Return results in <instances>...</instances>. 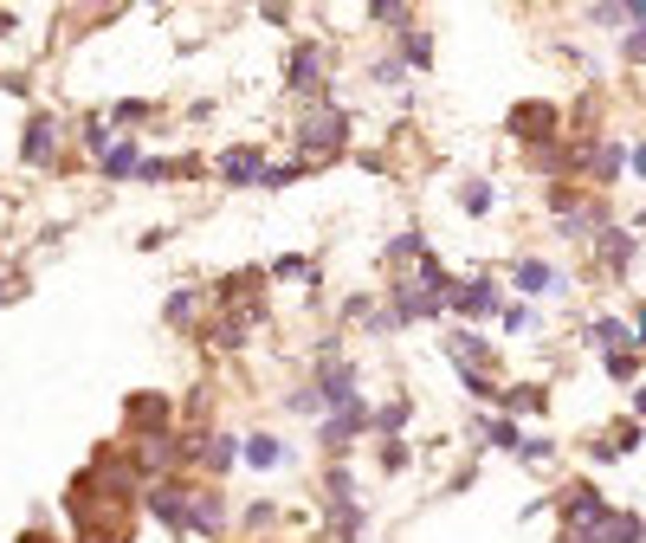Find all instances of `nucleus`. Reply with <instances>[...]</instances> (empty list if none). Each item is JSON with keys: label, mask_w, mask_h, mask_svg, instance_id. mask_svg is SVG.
Wrapping results in <instances>:
<instances>
[{"label": "nucleus", "mask_w": 646, "mask_h": 543, "mask_svg": "<svg viewBox=\"0 0 646 543\" xmlns=\"http://www.w3.org/2000/svg\"><path fill=\"white\" fill-rule=\"evenodd\" d=\"M550 104H543V111H536V104H524V111H517V130H524V136H536V130H543V136H550V130H556V123H550Z\"/></svg>", "instance_id": "nucleus-2"}, {"label": "nucleus", "mask_w": 646, "mask_h": 543, "mask_svg": "<svg viewBox=\"0 0 646 543\" xmlns=\"http://www.w3.org/2000/svg\"><path fill=\"white\" fill-rule=\"evenodd\" d=\"M227 175H233V182H253V175H259V155H253V150L227 155Z\"/></svg>", "instance_id": "nucleus-6"}, {"label": "nucleus", "mask_w": 646, "mask_h": 543, "mask_svg": "<svg viewBox=\"0 0 646 543\" xmlns=\"http://www.w3.org/2000/svg\"><path fill=\"white\" fill-rule=\"evenodd\" d=\"M342 136H349L342 116H317V123H305V150H337Z\"/></svg>", "instance_id": "nucleus-1"}, {"label": "nucleus", "mask_w": 646, "mask_h": 543, "mask_svg": "<svg viewBox=\"0 0 646 543\" xmlns=\"http://www.w3.org/2000/svg\"><path fill=\"white\" fill-rule=\"evenodd\" d=\"M45 150H52V123H33V136H27V155H33V162H45Z\"/></svg>", "instance_id": "nucleus-7"}, {"label": "nucleus", "mask_w": 646, "mask_h": 543, "mask_svg": "<svg viewBox=\"0 0 646 543\" xmlns=\"http://www.w3.org/2000/svg\"><path fill=\"white\" fill-rule=\"evenodd\" d=\"M155 511H162L168 524H188V499H182V492H155Z\"/></svg>", "instance_id": "nucleus-4"}, {"label": "nucleus", "mask_w": 646, "mask_h": 543, "mask_svg": "<svg viewBox=\"0 0 646 543\" xmlns=\"http://www.w3.org/2000/svg\"><path fill=\"white\" fill-rule=\"evenodd\" d=\"M246 460H253V465H278V440H253V447H246Z\"/></svg>", "instance_id": "nucleus-8"}, {"label": "nucleus", "mask_w": 646, "mask_h": 543, "mask_svg": "<svg viewBox=\"0 0 646 543\" xmlns=\"http://www.w3.org/2000/svg\"><path fill=\"white\" fill-rule=\"evenodd\" d=\"M111 175H136V150H111Z\"/></svg>", "instance_id": "nucleus-9"}, {"label": "nucleus", "mask_w": 646, "mask_h": 543, "mask_svg": "<svg viewBox=\"0 0 646 543\" xmlns=\"http://www.w3.org/2000/svg\"><path fill=\"white\" fill-rule=\"evenodd\" d=\"M517 285H524V291H550V285H556V272L531 259V266H517Z\"/></svg>", "instance_id": "nucleus-3"}, {"label": "nucleus", "mask_w": 646, "mask_h": 543, "mask_svg": "<svg viewBox=\"0 0 646 543\" xmlns=\"http://www.w3.org/2000/svg\"><path fill=\"white\" fill-rule=\"evenodd\" d=\"M465 207H472V214H485V207H492V188H479V182H472V188H465Z\"/></svg>", "instance_id": "nucleus-10"}, {"label": "nucleus", "mask_w": 646, "mask_h": 543, "mask_svg": "<svg viewBox=\"0 0 646 543\" xmlns=\"http://www.w3.org/2000/svg\"><path fill=\"white\" fill-rule=\"evenodd\" d=\"M324 395H330V401H342V408H349V395H356V382H349V369H330V376H324Z\"/></svg>", "instance_id": "nucleus-5"}]
</instances>
